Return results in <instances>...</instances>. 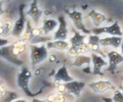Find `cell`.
<instances>
[{
  "mask_svg": "<svg viewBox=\"0 0 123 102\" xmlns=\"http://www.w3.org/2000/svg\"><path fill=\"white\" fill-rule=\"evenodd\" d=\"M66 14L70 18L73 25L76 29L82 32L85 34H90L91 31L88 29L84 25L82 13L80 11L73 10L72 11H68L66 12Z\"/></svg>",
  "mask_w": 123,
  "mask_h": 102,
  "instance_id": "277c9868",
  "label": "cell"
},
{
  "mask_svg": "<svg viewBox=\"0 0 123 102\" xmlns=\"http://www.w3.org/2000/svg\"><path fill=\"white\" fill-rule=\"evenodd\" d=\"M92 58V62L93 66V69L92 73L93 75H99L102 76L104 73L101 71V69L104 66H107L108 64L107 62L105 61L104 58H103L100 55H98L97 54L92 53L91 55Z\"/></svg>",
  "mask_w": 123,
  "mask_h": 102,
  "instance_id": "7c38bea8",
  "label": "cell"
},
{
  "mask_svg": "<svg viewBox=\"0 0 123 102\" xmlns=\"http://www.w3.org/2000/svg\"><path fill=\"white\" fill-rule=\"evenodd\" d=\"M46 47L48 49L54 48L59 50H64L68 49L69 48V45L66 41L61 40H54L49 41L46 43Z\"/></svg>",
  "mask_w": 123,
  "mask_h": 102,
  "instance_id": "ffe728a7",
  "label": "cell"
},
{
  "mask_svg": "<svg viewBox=\"0 0 123 102\" xmlns=\"http://www.w3.org/2000/svg\"><path fill=\"white\" fill-rule=\"evenodd\" d=\"M3 4L4 2L3 1H0V16L1 15L4 13V9H3Z\"/></svg>",
  "mask_w": 123,
  "mask_h": 102,
  "instance_id": "484cf974",
  "label": "cell"
},
{
  "mask_svg": "<svg viewBox=\"0 0 123 102\" xmlns=\"http://www.w3.org/2000/svg\"><path fill=\"white\" fill-rule=\"evenodd\" d=\"M123 40V37L112 36L100 38L99 42L102 46H112L114 48H118L121 46Z\"/></svg>",
  "mask_w": 123,
  "mask_h": 102,
  "instance_id": "2e32d148",
  "label": "cell"
},
{
  "mask_svg": "<svg viewBox=\"0 0 123 102\" xmlns=\"http://www.w3.org/2000/svg\"><path fill=\"white\" fill-rule=\"evenodd\" d=\"M18 98L17 94L12 91H6L5 94L2 98V102H11L12 100L16 99Z\"/></svg>",
  "mask_w": 123,
  "mask_h": 102,
  "instance_id": "603a6c76",
  "label": "cell"
},
{
  "mask_svg": "<svg viewBox=\"0 0 123 102\" xmlns=\"http://www.w3.org/2000/svg\"><path fill=\"white\" fill-rule=\"evenodd\" d=\"M121 53H122V54H123V40L121 45Z\"/></svg>",
  "mask_w": 123,
  "mask_h": 102,
  "instance_id": "f1b7e54d",
  "label": "cell"
},
{
  "mask_svg": "<svg viewBox=\"0 0 123 102\" xmlns=\"http://www.w3.org/2000/svg\"><path fill=\"white\" fill-rule=\"evenodd\" d=\"M9 43V41L7 40L0 37V48L8 45Z\"/></svg>",
  "mask_w": 123,
  "mask_h": 102,
  "instance_id": "d4e9b609",
  "label": "cell"
},
{
  "mask_svg": "<svg viewBox=\"0 0 123 102\" xmlns=\"http://www.w3.org/2000/svg\"><path fill=\"white\" fill-rule=\"evenodd\" d=\"M59 24V22H57L56 20L50 19L44 20L43 21V24L42 27H41V31L42 32L43 35L46 36L50 33L51 32L54 31L56 28V27Z\"/></svg>",
  "mask_w": 123,
  "mask_h": 102,
  "instance_id": "d6986e66",
  "label": "cell"
},
{
  "mask_svg": "<svg viewBox=\"0 0 123 102\" xmlns=\"http://www.w3.org/2000/svg\"><path fill=\"white\" fill-rule=\"evenodd\" d=\"M14 102H27L26 101H25V100H23V99H18L14 101Z\"/></svg>",
  "mask_w": 123,
  "mask_h": 102,
  "instance_id": "83f0119b",
  "label": "cell"
},
{
  "mask_svg": "<svg viewBox=\"0 0 123 102\" xmlns=\"http://www.w3.org/2000/svg\"><path fill=\"white\" fill-rule=\"evenodd\" d=\"M122 81H123V76H122Z\"/></svg>",
  "mask_w": 123,
  "mask_h": 102,
  "instance_id": "1f68e13d",
  "label": "cell"
},
{
  "mask_svg": "<svg viewBox=\"0 0 123 102\" xmlns=\"http://www.w3.org/2000/svg\"><path fill=\"white\" fill-rule=\"evenodd\" d=\"M107 55L109 58V67L106 69V71L112 74H114L118 65L123 62V56L114 51L108 53Z\"/></svg>",
  "mask_w": 123,
  "mask_h": 102,
  "instance_id": "9c48e42d",
  "label": "cell"
},
{
  "mask_svg": "<svg viewBox=\"0 0 123 102\" xmlns=\"http://www.w3.org/2000/svg\"><path fill=\"white\" fill-rule=\"evenodd\" d=\"M92 61V58L88 56L84 55H79L77 57L75 58V61L73 63V66L76 67H80L84 64L89 65Z\"/></svg>",
  "mask_w": 123,
  "mask_h": 102,
  "instance_id": "44dd1931",
  "label": "cell"
},
{
  "mask_svg": "<svg viewBox=\"0 0 123 102\" xmlns=\"http://www.w3.org/2000/svg\"><path fill=\"white\" fill-rule=\"evenodd\" d=\"M55 81L57 82H63L64 83L74 81V78L69 75L66 66L60 68L54 77Z\"/></svg>",
  "mask_w": 123,
  "mask_h": 102,
  "instance_id": "9a60e30c",
  "label": "cell"
},
{
  "mask_svg": "<svg viewBox=\"0 0 123 102\" xmlns=\"http://www.w3.org/2000/svg\"><path fill=\"white\" fill-rule=\"evenodd\" d=\"M99 41H100V38L98 36L91 34L89 36L88 41L87 44L90 51H92L93 53L94 54H99L105 59L106 57V55L101 50Z\"/></svg>",
  "mask_w": 123,
  "mask_h": 102,
  "instance_id": "8fae6325",
  "label": "cell"
},
{
  "mask_svg": "<svg viewBox=\"0 0 123 102\" xmlns=\"http://www.w3.org/2000/svg\"><path fill=\"white\" fill-rule=\"evenodd\" d=\"M0 56L4 58L6 61L16 66H21L23 64V61L13 53L11 44L0 48Z\"/></svg>",
  "mask_w": 123,
  "mask_h": 102,
  "instance_id": "8992f818",
  "label": "cell"
},
{
  "mask_svg": "<svg viewBox=\"0 0 123 102\" xmlns=\"http://www.w3.org/2000/svg\"><path fill=\"white\" fill-rule=\"evenodd\" d=\"M33 28L31 27L30 21L26 20L25 29L23 35L22 39L27 42L28 43H29L33 38Z\"/></svg>",
  "mask_w": 123,
  "mask_h": 102,
  "instance_id": "7402d4cb",
  "label": "cell"
},
{
  "mask_svg": "<svg viewBox=\"0 0 123 102\" xmlns=\"http://www.w3.org/2000/svg\"><path fill=\"white\" fill-rule=\"evenodd\" d=\"M91 32L97 36H98L102 33H107V34H111L114 36L119 37H122L123 34L120 26H119L117 21H115L111 26L94 28L92 31H91Z\"/></svg>",
  "mask_w": 123,
  "mask_h": 102,
  "instance_id": "5b68a950",
  "label": "cell"
},
{
  "mask_svg": "<svg viewBox=\"0 0 123 102\" xmlns=\"http://www.w3.org/2000/svg\"><path fill=\"white\" fill-rule=\"evenodd\" d=\"M14 24L9 20L0 19V37H8L12 34Z\"/></svg>",
  "mask_w": 123,
  "mask_h": 102,
  "instance_id": "e0dca14e",
  "label": "cell"
},
{
  "mask_svg": "<svg viewBox=\"0 0 123 102\" xmlns=\"http://www.w3.org/2000/svg\"><path fill=\"white\" fill-rule=\"evenodd\" d=\"M114 102H123V94L120 90H116L112 98Z\"/></svg>",
  "mask_w": 123,
  "mask_h": 102,
  "instance_id": "cb8c5ba5",
  "label": "cell"
},
{
  "mask_svg": "<svg viewBox=\"0 0 123 102\" xmlns=\"http://www.w3.org/2000/svg\"><path fill=\"white\" fill-rule=\"evenodd\" d=\"M88 16L90 17L93 21V24L96 28L100 27L102 23L107 20L106 16L102 13L97 12L95 10H92L88 13Z\"/></svg>",
  "mask_w": 123,
  "mask_h": 102,
  "instance_id": "ac0fdd59",
  "label": "cell"
},
{
  "mask_svg": "<svg viewBox=\"0 0 123 102\" xmlns=\"http://www.w3.org/2000/svg\"><path fill=\"white\" fill-rule=\"evenodd\" d=\"M2 81H1V80H0V83H2Z\"/></svg>",
  "mask_w": 123,
  "mask_h": 102,
  "instance_id": "4dcf8cb0",
  "label": "cell"
},
{
  "mask_svg": "<svg viewBox=\"0 0 123 102\" xmlns=\"http://www.w3.org/2000/svg\"><path fill=\"white\" fill-rule=\"evenodd\" d=\"M43 14V11L39 9L38 2L33 1L30 5L29 9L25 13L26 15H28L32 19L33 21L36 23L39 22L40 19Z\"/></svg>",
  "mask_w": 123,
  "mask_h": 102,
  "instance_id": "5bb4252c",
  "label": "cell"
},
{
  "mask_svg": "<svg viewBox=\"0 0 123 102\" xmlns=\"http://www.w3.org/2000/svg\"><path fill=\"white\" fill-rule=\"evenodd\" d=\"M49 60L51 62H54V61H55L56 60L55 55H51L50 57L49 58Z\"/></svg>",
  "mask_w": 123,
  "mask_h": 102,
  "instance_id": "4316f807",
  "label": "cell"
},
{
  "mask_svg": "<svg viewBox=\"0 0 123 102\" xmlns=\"http://www.w3.org/2000/svg\"><path fill=\"white\" fill-rule=\"evenodd\" d=\"M32 76V73L30 69L26 67H23L21 68L20 72L18 76V85L21 90L29 96H33L34 94L31 93L29 88V83L31 78Z\"/></svg>",
  "mask_w": 123,
  "mask_h": 102,
  "instance_id": "3957f363",
  "label": "cell"
},
{
  "mask_svg": "<svg viewBox=\"0 0 123 102\" xmlns=\"http://www.w3.org/2000/svg\"><path fill=\"white\" fill-rule=\"evenodd\" d=\"M30 48L31 59L33 67L41 64L47 59L49 55L48 48L46 45L37 46L36 45H31Z\"/></svg>",
  "mask_w": 123,
  "mask_h": 102,
  "instance_id": "7a4b0ae2",
  "label": "cell"
},
{
  "mask_svg": "<svg viewBox=\"0 0 123 102\" xmlns=\"http://www.w3.org/2000/svg\"><path fill=\"white\" fill-rule=\"evenodd\" d=\"M74 34L70 39L71 46L69 48V54L72 58H76L79 55L88 53L89 50L87 43L84 42L86 36L74 30Z\"/></svg>",
  "mask_w": 123,
  "mask_h": 102,
  "instance_id": "6da1fadb",
  "label": "cell"
},
{
  "mask_svg": "<svg viewBox=\"0 0 123 102\" xmlns=\"http://www.w3.org/2000/svg\"><path fill=\"white\" fill-rule=\"evenodd\" d=\"M89 87L94 92L97 93H103L108 90H114L115 88L110 82L103 80L91 83L89 85Z\"/></svg>",
  "mask_w": 123,
  "mask_h": 102,
  "instance_id": "4fadbf2b",
  "label": "cell"
},
{
  "mask_svg": "<svg viewBox=\"0 0 123 102\" xmlns=\"http://www.w3.org/2000/svg\"><path fill=\"white\" fill-rule=\"evenodd\" d=\"M59 27L55 33L54 40H61L65 41L68 37V29L66 19L63 15H60L58 17Z\"/></svg>",
  "mask_w": 123,
  "mask_h": 102,
  "instance_id": "30bf717a",
  "label": "cell"
},
{
  "mask_svg": "<svg viewBox=\"0 0 123 102\" xmlns=\"http://www.w3.org/2000/svg\"><path fill=\"white\" fill-rule=\"evenodd\" d=\"M120 89L121 90V91H122V93L123 94V86L120 87Z\"/></svg>",
  "mask_w": 123,
  "mask_h": 102,
  "instance_id": "f546056e",
  "label": "cell"
},
{
  "mask_svg": "<svg viewBox=\"0 0 123 102\" xmlns=\"http://www.w3.org/2000/svg\"><path fill=\"white\" fill-rule=\"evenodd\" d=\"M24 5L23 4L19 7V18L14 24L12 35L15 37H19L23 33L25 29V26L26 20L25 19V14L24 13L23 11Z\"/></svg>",
  "mask_w": 123,
  "mask_h": 102,
  "instance_id": "52a82bcc",
  "label": "cell"
},
{
  "mask_svg": "<svg viewBox=\"0 0 123 102\" xmlns=\"http://www.w3.org/2000/svg\"><path fill=\"white\" fill-rule=\"evenodd\" d=\"M84 86H85V83L83 82L74 80L61 85V87H60L59 90H65L69 93L72 94L76 96H79L80 95L81 92L83 90Z\"/></svg>",
  "mask_w": 123,
  "mask_h": 102,
  "instance_id": "ba28073f",
  "label": "cell"
}]
</instances>
